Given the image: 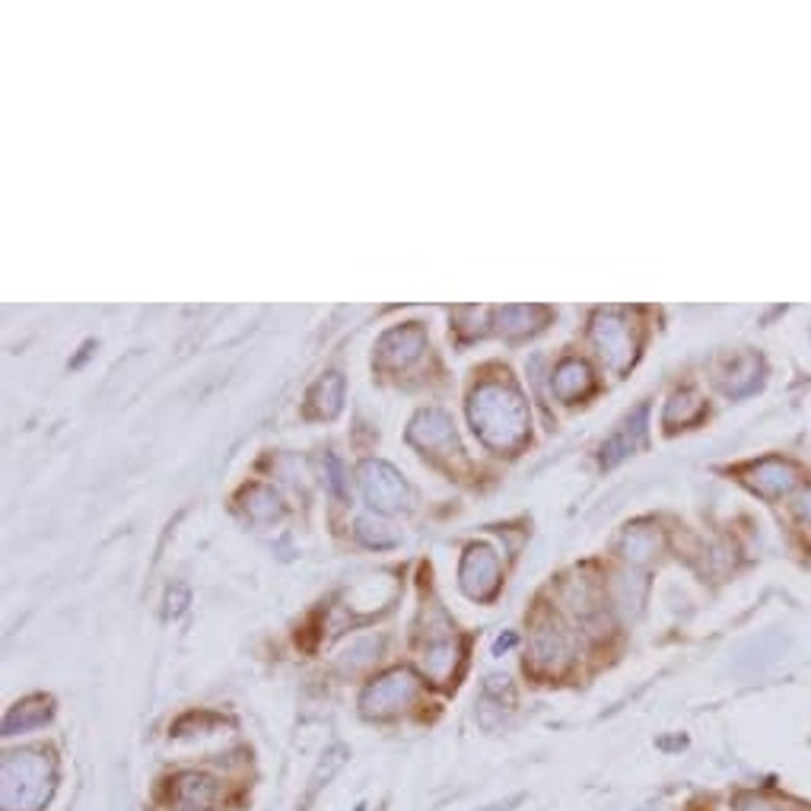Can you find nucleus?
<instances>
[{
  "mask_svg": "<svg viewBox=\"0 0 811 811\" xmlns=\"http://www.w3.org/2000/svg\"><path fill=\"white\" fill-rule=\"evenodd\" d=\"M55 792V764L48 754H7L3 761V811H38Z\"/></svg>",
  "mask_w": 811,
  "mask_h": 811,
  "instance_id": "f257e3e1",
  "label": "nucleus"
},
{
  "mask_svg": "<svg viewBox=\"0 0 811 811\" xmlns=\"http://www.w3.org/2000/svg\"><path fill=\"white\" fill-rule=\"evenodd\" d=\"M220 796V786L208 779V776L185 774L178 776V783L173 786V799H176L178 809L185 811H208Z\"/></svg>",
  "mask_w": 811,
  "mask_h": 811,
  "instance_id": "f03ea898",
  "label": "nucleus"
},
{
  "mask_svg": "<svg viewBox=\"0 0 811 811\" xmlns=\"http://www.w3.org/2000/svg\"><path fill=\"white\" fill-rule=\"evenodd\" d=\"M411 694V681H408V674H391L386 678L379 687H373L369 691V697H366V709H373L376 704H383V697H391L395 706L404 704V697Z\"/></svg>",
  "mask_w": 811,
  "mask_h": 811,
  "instance_id": "7ed1b4c3",
  "label": "nucleus"
},
{
  "mask_svg": "<svg viewBox=\"0 0 811 811\" xmlns=\"http://www.w3.org/2000/svg\"><path fill=\"white\" fill-rule=\"evenodd\" d=\"M736 811H776L767 799L754 796V792H741L736 796Z\"/></svg>",
  "mask_w": 811,
  "mask_h": 811,
  "instance_id": "20e7f679",
  "label": "nucleus"
},
{
  "mask_svg": "<svg viewBox=\"0 0 811 811\" xmlns=\"http://www.w3.org/2000/svg\"><path fill=\"white\" fill-rule=\"evenodd\" d=\"M806 503H809V506H806V513H811V496H809V499H806Z\"/></svg>",
  "mask_w": 811,
  "mask_h": 811,
  "instance_id": "39448f33",
  "label": "nucleus"
}]
</instances>
